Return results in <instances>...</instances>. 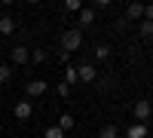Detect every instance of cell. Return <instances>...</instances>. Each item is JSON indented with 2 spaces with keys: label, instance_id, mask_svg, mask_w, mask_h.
<instances>
[{
  "label": "cell",
  "instance_id": "9a60e30c",
  "mask_svg": "<svg viewBox=\"0 0 153 138\" xmlns=\"http://www.w3.org/2000/svg\"><path fill=\"white\" fill-rule=\"evenodd\" d=\"M46 58H49V52H46V49H31V61H34V65H43Z\"/></svg>",
  "mask_w": 153,
  "mask_h": 138
},
{
  "label": "cell",
  "instance_id": "44dd1931",
  "mask_svg": "<svg viewBox=\"0 0 153 138\" xmlns=\"http://www.w3.org/2000/svg\"><path fill=\"white\" fill-rule=\"evenodd\" d=\"M129 25H132V22L126 19V16H120V19H117V28H120V31H126V28H129Z\"/></svg>",
  "mask_w": 153,
  "mask_h": 138
},
{
  "label": "cell",
  "instance_id": "8fae6325",
  "mask_svg": "<svg viewBox=\"0 0 153 138\" xmlns=\"http://www.w3.org/2000/svg\"><path fill=\"white\" fill-rule=\"evenodd\" d=\"M55 126H58L61 132H71V129L76 126V120H74L71 114H61V117H58V123H55Z\"/></svg>",
  "mask_w": 153,
  "mask_h": 138
},
{
  "label": "cell",
  "instance_id": "52a82bcc",
  "mask_svg": "<svg viewBox=\"0 0 153 138\" xmlns=\"http://www.w3.org/2000/svg\"><path fill=\"white\" fill-rule=\"evenodd\" d=\"M76 16H80V19H76V25H80V28H92V25H95V9L83 6L80 12H76Z\"/></svg>",
  "mask_w": 153,
  "mask_h": 138
},
{
  "label": "cell",
  "instance_id": "3957f363",
  "mask_svg": "<svg viewBox=\"0 0 153 138\" xmlns=\"http://www.w3.org/2000/svg\"><path fill=\"white\" fill-rule=\"evenodd\" d=\"M95 77H98V71H95V65H92V61L76 68V80H80V83H95Z\"/></svg>",
  "mask_w": 153,
  "mask_h": 138
},
{
  "label": "cell",
  "instance_id": "ac0fdd59",
  "mask_svg": "<svg viewBox=\"0 0 153 138\" xmlns=\"http://www.w3.org/2000/svg\"><path fill=\"white\" fill-rule=\"evenodd\" d=\"M80 9H83L80 0H65V12H80Z\"/></svg>",
  "mask_w": 153,
  "mask_h": 138
},
{
  "label": "cell",
  "instance_id": "7a4b0ae2",
  "mask_svg": "<svg viewBox=\"0 0 153 138\" xmlns=\"http://www.w3.org/2000/svg\"><path fill=\"white\" fill-rule=\"evenodd\" d=\"M132 114H135V123H147L153 117V104L147 101V98H138L135 107H132Z\"/></svg>",
  "mask_w": 153,
  "mask_h": 138
},
{
  "label": "cell",
  "instance_id": "8992f818",
  "mask_svg": "<svg viewBox=\"0 0 153 138\" xmlns=\"http://www.w3.org/2000/svg\"><path fill=\"white\" fill-rule=\"evenodd\" d=\"M12 114H16V120H31V114H34V107H31V101H16V107H12Z\"/></svg>",
  "mask_w": 153,
  "mask_h": 138
},
{
  "label": "cell",
  "instance_id": "30bf717a",
  "mask_svg": "<svg viewBox=\"0 0 153 138\" xmlns=\"http://www.w3.org/2000/svg\"><path fill=\"white\" fill-rule=\"evenodd\" d=\"M19 25H16V19L12 16H0V34H12Z\"/></svg>",
  "mask_w": 153,
  "mask_h": 138
},
{
  "label": "cell",
  "instance_id": "e0dca14e",
  "mask_svg": "<svg viewBox=\"0 0 153 138\" xmlns=\"http://www.w3.org/2000/svg\"><path fill=\"white\" fill-rule=\"evenodd\" d=\"M12 80V68L9 65H0V83H9Z\"/></svg>",
  "mask_w": 153,
  "mask_h": 138
},
{
  "label": "cell",
  "instance_id": "9c48e42d",
  "mask_svg": "<svg viewBox=\"0 0 153 138\" xmlns=\"http://www.w3.org/2000/svg\"><path fill=\"white\" fill-rule=\"evenodd\" d=\"M126 138H147V123H132Z\"/></svg>",
  "mask_w": 153,
  "mask_h": 138
},
{
  "label": "cell",
  "instance_id": "6da1fadb",
  "mask_svg": "<svg viewBox=\"0 0 153 138\" xmlns=\"http://www.w3.org/2000/svg\"><path fill=\"white\" fill-rule=\"evenodd\" d=\"M83 46V31L80 28H68L65 34H61V52H76V49Z\"/></svg>",
  "mask_w": 153,
  "mask_h": 138
},
{
  "label": "cell",
  "instance_id": "2e32d148",
  "mask_svg": "<svg viewBox=\"0 0 153 138\" xmlns=\"http://www.w3.org/2000/svg\"><path fill=\"white\" fill-rule=\"evenodd\" d=\"M61 83H68V86H74V83H80V80H76V68H65V80H61Z\"/></svg>",
  "mask_w": 153,
  "mask_h": 138
},
{
  "label": "cell",
  "instance_id": "4fadbf2b",
  "mask_svg": "<svg viewBox=\"0 0 153 138\" xmlns=\"http://www.w3.org/2000/svg\"><path fill=\"white\" fill-rule=\"evenodd\" d=\"M98 138H120V135H117V126H113V123H104L101 132H98Z\"/></svg>",
  "mask_w": 153,
  "mask_h": 138
},
{
  "label": "cell",
  "instance_id": "d6986e66",
  "mask_svg": "<svg viewBox=\"0 0 153 138\" xmlns=\"http://www.w3.org/2000/svg\"><path fill=\"white\" fill-rule=\"evenodd\" d=\"M46 138H65V132H61L58 126H49L46 129Z\"/></svg>",
  "mask_w": 153,
  "mask_h": 138
},
{
  "label": "cell",
  "instance_id": "5b68a950",
  "mask_svg": "<svg viewBox=\"0 0 153 138\" xmlns=\"http://www.w3.org/2000/svg\"><path fill=\"white\" fill-rule=\"evenodd\" d=\"M46 89H49V83H46V80H31L25 92H28V98H40V95H46Z\"/></svg>",
  "mask_w": 153,
  "mask_h": 138
},
{
  "label": "cell",
  "instance_id": "d4e9b609",
  "mask_svg": "<svg viewBox=\"0 0 153 138\" xmlns=\"http://www.w3.org/2000/svg\"><path fill=\"white\" fill-rule=\"evenodd\" d=\"M150 120H153V117H150Z\"/></svg>",
  "mask_w": 153,
  "mask_h": 138
},
{
  "label": "cell",
  "instance_id": "cb8c5ba5",
  "mask_svg": "<svg viewBox=\"0 0 153 138\" xmlns=\"http://www.w3.org/2000/svg\"><path fill=\"white\" fill-rule=\"evenodd\" d=\"M0 16H3V12H0Z\"/></svg>",
  "mask_w": 153,
  "mask_h": 138
},
{
  "label": "cell",
  "instance_id": "ba28073f",
  "mask_svg": "<svg viewBox=\"0 0 153 138\" xmlns=\"http://www.w3.org/2000/svg\"><path fill=\"white\" fill-rule=\"evenodd\" d=\"M126 19L129 22H141L144 19V3H129L126 6Z\"/></svg>",
  "mask_w": 153,
  "mask_h": 138
},
{
  "label": "cell",
  "instance_id": "ffe728a7",
  "mask_svg": "<svg viewBox=\"0 0 153 138\" xmlns=\"http://www.w3.org/2000/svg\"><path fill=\"white\" fill-rule=\"evenodd\" d=\"M58 95L68 98V95H71V86H68V83H58Z\"/></svg>",
  "mask_w": 153,
  "mask_h": 138
},
{
  "label": "cell",
  "instance_id": "7402d4cb",
  "mask_svg": "<svg viewBox=\"0 0 153 138\" xmlns=\"http://www.w3.org/2000/svg\"><path fill=\"white\" fill-rule=\"evenodd\" d=\"M144 22H153V6H144Z\"/></svg>",
  "mask_w": 153,
  "mask_h": 138
},
{
  "label": "cell",
  "instance_id": "277c9868",
  "mask_svg": "<svg viewBox=\"0 0 153 138\" xmlns=\"http://www.w3.org/2000/svg\"><path fill=\"white\" fill-rule=\"evenodd\" d=\"M9 58H12V65H28V61H31V49L28 46H16V49H12V52H9Z\"/></svg>",
  "mask_w": 153,
  "mask_h": 138
},
{
  "label": "cell",
  "instance_id": "5bb4252c",
  "mask_svg": "<svg viewBox=\"0 0 153 138\" xmlns=\"http://www.w3.org/2000/svg\"><path fill=\"white\" fill-rule=\"evenodd\" d=\"M138 31H141V37H144V40H153V22H144V19H141Z\"/></svg>",
  "mask_w": 153,
  "mask_h": 138
},
{
  "label": "cell",
  "instance_id": "7c38bea8",
  "mask_svg": "<svg viewBox=\"0 0 153 138\" xmlns=\"http://www.w3.org/2000/svg\"><path fill=\"white\" fill-rule=\"evenodd\" d=\"M95 58H98V61H107V58H110V46H107V43H98V46H95Z\"/></svg>",
  "mask_w": 153,
  "mask_h": 138
},
{
  "label": "cell",
  "instance_id": "603a6c76",
  "mask_svg": "<svg viewBox=\"0 0 153 138\" xmlns=\"http://www.w3.org/2000/svg\"><path fill=\"white\" fill-rule=\"evenodd\" d=\"M0 65H3V55H0Z\"/></svg>",
  "mask_w": 153,
  "mask_h": 138
}]
</instances>
